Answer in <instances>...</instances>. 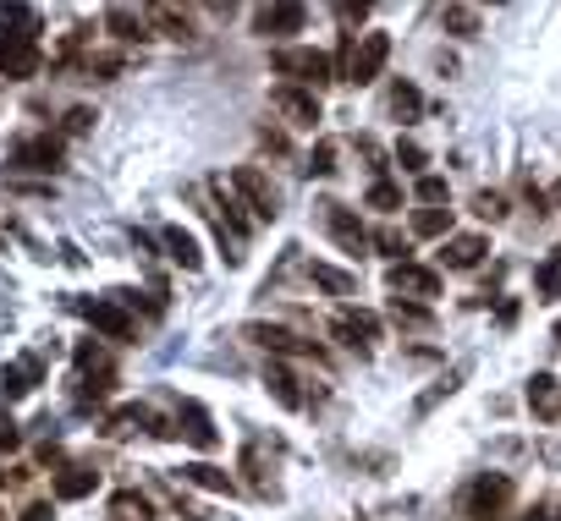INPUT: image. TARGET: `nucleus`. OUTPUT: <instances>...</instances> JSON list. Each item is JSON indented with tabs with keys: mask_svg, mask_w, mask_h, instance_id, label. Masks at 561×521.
Masks as SVG:
<instances>
[{
	"mask_svg": "<svg viewBox=\"0 0 561 521\" xmlns=\"http://www.w3.org/2000/svg\"><path fill=\"white\" fill-rule=\"evenodd\" d=\"M270 66L286 82H297V89H326V82H336V61L326 50H314V44H276Z\"/></svg>",
	"mask_w": 561,
	"mask_h": 521,
	"instance_id": "1",
	"label": "nucleus"
},
{
	"mask_svg": "<svg viewBox=\"0 0 561 521\" xmlns=\"http://www.w3.org/2000/svg\"><path fill=\"white\" fill-rule=\"evenodd\" d=\"M507 505H512V478H507V472H479V478L462 489L457 516H462V521H501Z\"/></svg>",
	"mask_w": 561,
	"mask_h": 521,
	"instance_id": "2",
	"label": "nucleus"
},
{
	"mask_svg": "<svg viewBox=\"0 0 561 521\" xmlns=\"http://www.w3.org/2000/svg\"><path fill=\"white\" fill-rule=\"evenodd\" d=\"M385 61H391V34H364V39H347V44H342L336 77L364 89V82H374V77L385 71Z\"/></svg>",
	"mask_w": 561,
	"mask_h": 521,
	"instance_id": "3",
	"label": "nucleus"
},
{
	"mask_svg": "<svg viewBox=\"0 0 561 521\" xmlns=\"http://www.w3.org/2000/svg\"><path fill=\"white\" fill-rule=\"evenodd\" d=\"M226 182H231V193H237V198H243V204H248V214H254L259 225H270V220L281 214V198H276V182L265 177V170H259V165H237V170H231V177H226Z\"/></svg>",
	"mask_w": 561,
	"mask_h": 521,
	"instance_id": "4",
	"label": "nucleus"
},
{
	"mask_svg": "<svg viewBox=\"0 0 561 521\" xmlns=\"http://www.w3.org/2000/svg\"><path fill=\"white\" fill-rule=\"evenodd\" d=\"M12 165H17V170H39V177H55V170L66 165L61 132H23V138L12 143Z\"/></svg>",
	"mask_w": 561,
	"mask_h": 521,
	"instance_id": "5",
	"label": "nucleus"
},
{
	"mask_svg": "<svg viewBox=\"0 0 561 521\" xmlns=\"http://www.w3.org/2000/svg\"><path fill=\"white\" fill-rule=\"evenodd\" d=\"M116 390V368H111V352L94 340L77 346V395L84 401H105Z\"/></svg>",
	"mask_w": 561,
	"mask_h": 521,
	"instance_id": "6",
	"label": "nucleus"
},
{
	"mask_svg": "<svg viewBox=\"0 0 561 521\" xmlns=\"http://www.w3.org/2000/svg\"><path fill=\"white\" fill-rule=\"evenodd\" d=\"M77 313H84L105 340H132V335H138V318H132L127 302L111 297V291H105V297H84V302H77Z\"/></svg>",
	"mask_w": 561,
	"mask_h": 521,
	"instance_id": "7",
	"label": "nucleus"
},
{
	"mask_svg": "<svg viewBox=\"0 0 561 521\" xmlns=\"http://www.w3.org/2000/svg\"><path fill=\"white\" fill-rule=\"evenodd\" d=\"M243 340H254V346H265L270 357H314V363H326V352H319L314 340H303V335H292L286 324H243Z\"/></svg>",
	"mask_w": 561,
	"mask_h": 521,
	"instance_id": "8",
	"label": "nucleus"
},
{
	"mask_svg": "<svg viewBox=\"0 0 561 521\" xmlns=\"http://www.w3.org/2000/svg\"><path fill=\"white\" fill-rule=\"evenodd\" d=\"M319 220H326V231L336 236V247H342V252H353V258H364V252L374 247V236L364 231V220H358L347 204H336V198L319 204Z\"/></svg>",
	"mask_w": 561,
	"mask_h": 521,
	"instance_id": "9",
	"label": "nucleus"
},
{
	"mask_svg": "<svg viewBox=\"0 0 561 521\" xmlns=\"http://www.w3.org/2000/svg\"><path fill=\"white\" fill-rule=\"evenodd\" d=\"M385 286H391L396 297H403V302H424V308L441 297V275H435L430 264H413V258H408V264H391Z\"/></svg>",
	"mask_w": 561,
	"mask_h": 521,
	"instance_id": "10",
	"label": "nucleus"
},
{
	"mask_svg": "<svg viewBox=\"0 0 561 521\" xmlns=\"http://www.w3.org/2000/svg\"><path fill=\"white\" fill-rule=\"evenodd\" d=\"M270 105L286 116V127H303V132H314L319 116H326V110H319V94H314V89H297V82H276Z\"/></svg>",
	"mask_w": 561,
	"mask_h": 521,
	"instance_id": "11",
	"label": "nucleus"
},
{
	"mask_svg": "<svg viewBox=\"0 0 561 521\" xmlns=\"http://www.w3.org/2000/svg\"><path fill=\"white\" fill-rule=\"evenodd\" d=\"M303 28H308V6H297V0H276V6L254 12V34L259 39H292Z\"/></svg>",
	"mask_w": 561,
	"mask_h": 521,
	"instance_id": "12",
	"label": "nucleus"
},
{
	"mask_svg": "<svg viewBox=\"0 0 561 521\" xmlns=\"http://www.w3.org/2000/svg\"><path fill=\"white\" fill-rule=\"evenodd\" d=\"M331 335H336L342 346H353V352L364 357V352H369V340H380V318H374V313H364V308H342V313H336V324H331Z\"/></svg>",
	"mask_w": 561,
	"mask_h": 521,
	"instance_id": "13",
	"label": "nucleus"
},
{
	"mask_svg": "<svg viewBox=\"0 0 561 521\" xmlns=\"http://www.w3.org/2000/svg\"><path fill=\"white\" fill-rule=\"evenodd\" d=\"M177 433H182L193 451H215V445H220L215 417L204 412V401H182V406H177Z\"/></svg>",
	"mask_w": 561,
	"mask_h": 521,
	"instance_id": "14",
	"label": "nucleus"
},
{
	"mask_svg": "<svg viewBox=\"0 0 561 521\" xmlns=\"http://www.w3.org/2000/svg\"><path fill=\"white\" fill-rule=\"evenodd\" d=\"M39 379H44V363L28 352V357H12L7 368H0V395L7 401H23V395H34L39 390Z\"/></svg>",
	"mask_w": 561,
	"mask_h": 521,
	"instance_id": "15",
	"label": "nucleus"
},
{
	"mask_svg": "<svg viewBox=\"0 0 561 521\" xmlns=\"http://www.w3.org/2000/svg\"><path fill=\"white\" fill-rule=\"evenodd\" d=\"M39 71H44V50L39 44H7V39H0V77H7V82H28Z\"/></svg>",
	"mask_w": 561,
	"mask_h": 521,
	"instance_id": "16",
	"label": "nucleus"
},
{
	"mask_svg": "<svg viewBox=\"0 0 561 521\" xmlns=\"http://www.w3.org/2000/svg\"><path fill=\"white\" fill-rule=\"evenodd\" d=\"M485 252H490V236H479V231H462V236H446L435 258H441L446 270H473V264H479V258H485Z\"/></svg>",
	"mask_w": 561,
	"mask_h": 521,
	"instance_id": "17",
	"label": "nucleus"
},
{
	"mask_svg": "<svg viewBox=\"0 0 561 521\" xmlns=\"http://www.w3.org/2000/svg\"><path fill=\"white\" fill-rule=\"evenodd\" d=\"M44 34V17L34 6H0V39L7 44H39Z\"/></svg>",
	"mask_w": 561,
	"mask_h": 521,
	"instance_id": "18",
	"label": "nucleus"
},
{
	"mask_svg": "<svg viewBox=\"0 0 561 521\" xmlns=\"http://www.w3.org/2000/svg\"><path fill=\"white\" fill-rule=\"evenodd\" d=\"M55 499H89L94 489H100V472L94 467H84V461H66L61 472H55Z\"/></svg>",
	"mask_w": 561,
	"mask_h": 521,
	"instance_id": "19",
	"label": "nucleus"
},
{
	"mask_svg": "<svg viewBox=\"0 0 561 521\" xmlns=\"http://www.w3.org/2000/svg\"><path fill=\"white\" fill-rule=\"evenodd\" d=\"M149 23L166 34V39H177V44H193L199 39V28H193V12H182V6H166V0H160V6H149Z\"/></svg>",
	"mask_w": 561,
	"mask_h": 521,
	"instance_id": "20",
	"label": "nucleus"
},
{
	"mask_svg": "<svg viewBox=\"0 0 561 521\" xmlns=\"http://www.w3.org/2000/svg\"><path fill=\"white\" fill-rule=\"evenodd\" d=\"M105 28H111V39H122V44H143V39H149V12L111 6V12H105Z\"/></svg>",
	"mask_w": 561,
	"mask_h": 521,
	"instance_id": "21",
	"label": "nucleus"
},
{
	"mask_svg": "<svg viewBox=\"0 0 561 521\" xmlns=\"http://www.w3.org/2000/svg\"><path fill=\"white\" fill-rule=\"evenodd\" d=\"M528 412L545 417V422L561 417V379H556V374H534V379H528Z\"/></svg>",
	"mask_w": 561,
	"mask_h": 521,
	"instance_id": "22",
	"label": "nucleus"
},
{
	"mask_svg": "<svg viewBox=\"0 0 561 521\" xmlns=\"http://www.w3.org/2000/svg\"><path fill=\"white\" fill-rule=\"evenodd\" d=\"M160 242H166V258H171V264H182V270H199V264H204V252H199V236H193V231L166 225V231H160Z\"/></svg>",
	"mask_w": 561,
	"mask_h": 521,
	"instance_id": "23",
	"label": "nucleus"
},
{
	"mask_svg": "<svg viewBox=\"0 0 561 521\" xmlns=\"http://www.w3.org/2000/svg\"><path fill=\"white\" fill-rule=\"evenodd\" d=\"M182 483H193V489H204V494H237V478L231 472H220V467H209V461H188L182 467Z\"/></svg>",
	"mask_w": 561,
	"mask_h": 521,
	"instance_id": "24",
	"label": "nucleus"
},
{
	"mask_svg": "<svg viewBox=\"0 0 561 521\" xmlns=\"http://www.w3.org/2000/svg\"><path fill=\"white\" fill-rule=\"evenodd\" d=\"M265 390H270V395H276L286 412L308 406V395L297 390V379H292V368H286V363H270V368H265Z\"/></svg>",
	"mask_w": 561,
	"mask_h": 521,
	"instance_id": "25",
	"label": "nucleus"
},
{
	"mask_svg": "<svg viewBox=\"0 0 561 521\" xmlns=\"http://www.w3.org/2000/svg\"><path fill=\"white\" fill-rule=\"evenodd\" d=\"M138 428L166 433V428L154 422V412H149V406H122V412H111V417H105V433H111V440H127V433H138Z\"/></svg>",
	"mask_w": 561,
	"mask_h": 521,
	"instance_id": "26",
	"label": "nucleus"
},
{
	"mask_svg": "<svg viewBox=\"0 0 561 521\" xmlns=\"http://www.w3.org/2000/svg\"><path fill=\"white\" fill-rule=\"evenodd\" d=\"M308 281L319 291H331V297H358V275L336 270V264H308Z\"/></svg>",
	"mask_w": 561,
	"mask_h": 521,
	"instance_id": "27",
	"label": "nucleus"
},
{
	"mask_svg": "<svg viewBox=\"0 0 561 521\" xmlns=\"http://www.w3.org/2000/svg\"><path fill=\"white\" fill-rule=\"evenodd\" d=\"M111 516L116 521H154V505H149V494L122 489V494H111Z\"/></svg>",
	"mask_w": 561,
	"mask_h": 521,
	"instance_id": "28",
	"label": "nucleus"
},
{
	"mask_svg": "<svg viewBox=\"0 0 561 521\" xmlns=\"http://www.w3.org/2000/svg\"><path fill=\"white\" fill-rule=\"evenodd\" d=\"M391 324L396 329H435V313L424 302H403V297H391Z\"/></svg>",
	"mask_w": 561,
	"mask_h": 521,
	"instance_id": "29",
	"label": "nucleus"
},
{
	"mask_svg": "<svg viewBox=\"0 0 561 521\" xmlns=\"http://www.w3.org/2000/svg\"><path fill=\"white\" fill-rule=\"evenodd\" d=\"M391 116L403 121V127L424 116V94L413 89V82H396V89H391Z\"/></svg>",
	"mask_w": 561,
	"mask_h": 521,
	"instance_id": "30",
	"label": "nucleus"
},
{
	"mask_svg": "<svg viewBox=\"0 0 561 521\" xmlns=\"http://www.w3.org/2000/svg\"><path fill=\"white\" fill-rule=\"evenodd\" d=\"M534 291H539V302H556V297H561V247L534 270Z\"/></svg>",
	"mask_w": 561,
	"mask_h": 521,
	"instance_id": "31",
	"label": "nucleus"
},
{
	"mask_svg": "<svg viewBox=\"0 0 561 521\" xmlns=\"http://www.w3.org/2000/svg\"><path fill=\"white\" fill-rule=\"evenodd\" d=\"M441 28L457 34V39H479V12H473V6H446V12H441Z\"/></svg>",
	"mask_w": 561,
	"mask_h": 521,
	"instance_id": "32",
	"label": "nucleus"
},
{
	"mask_svg": "<svg viewBox=\"0 0 561 521\" xmlns=\"http://www.w3.org/2000/svg\"><path fill=\"white\" fill-rule=\"evenodd\" d=\"M413 236H441V242H446V236H451V209H446V204H441V209H419V214H413Z\"/></svg>",
	"mask_w": 561,
	"mask_h": 521,
	"instance_id": "33",
	"label": "nucleus"
},
{
	"mask_svg": "<svg viewBox=\"0 0 561 521\" xmlns=\"http://www.w3.org/2000/svg\"><path fill=\"white\" fill-rule=\"evenodd\" d=\"M396 165H403L408 170V177H430V154L413 143V138H396V154H391Z\"/></svg>",
	"mask_w": 561,
	"mask_h": 521,
	"instance_id": "34",
	"label": "nucleus"
},
{
	"mask_svg": "<svg viewBox=\"0 0 561 521\" xmlns=\"http://www.w3.org/2000/svg\"><path fill=\"white\" fill-rule=\"evenodd\" d=\"M331 170H336V143L319 138V143L308 148V159H303V177H331Z\"/></svg>",
	"mask_w": 561,
	"mask_h": 521,
	"instance_id": "35",
	"label": "nucleus"
},
{
	"mask_svg": "<svg viewBox=\"0 0 561 521\" xmlns=\"http://www.w3.org/2000/svg\"><path fill=\"white\" fill-rule=\"evenodd\" d=\"M374 247L391 258V264H408V236L396 231V225H380V231H374Z\"/></svg>",
	"mask_w": 561,
	"mask_h": 521,
	"instance_id": "36",
	"label": "nucleus"
},
{
	"mask_svg": "<svg viewBox=\"0 0 561 521\" xmlns=\"http://www.w3.org/2000/svg\"><path fill=\"white\" fill-rule=\"evenodd\" d=\"M364 209H380V214L403 209V187H396V182H369V198H364Z\"/></svg>",
	"mask_w": 561,
	"mask_h": 521,
	"instance_id": "37",
	"label": "nucleus"
},
{
	"mask_svg": "<svg viewBox=\"0 0 561 521\" xmlns=\"http://www.w3.org/2000/svg\"><path fill=\"white\" fill-rule=\"evenodd\" d=\"M94 121H100V116H94L89 105H72V110L61 116V138H84V132H94Z\"/></svg>",
	"mask_w": 561,
	"mask_h": 521,
	"instance_id": "38",
	"label": "nucleus"
},
{
	"mask_svg": "<svg viewBox=\"0 0 561 521\" xmlns=\"http://www.w3.org/2000/svg\"><path fill=\"white\" fill-rule=\"evenodd\" d=\"M243 472H254V489H259V494H270V489H276V478H270V467H265V451H259V445H248V451H243Z\"/></svg>",
	"mask_w": 561,
	"mask_h": 521,
	"instance_id": "39",
	"label": "nucleus"
},
{
	"mask_svg": "<svg viewBox=\"0 0 561 521\" xmlns=\"http://www.w3.org/2000/svg\"><path fill=\"white\" fill-rule=\"evenodd\" d=\"M473 214H479V220H490V225H496V220H507V193H473Z\"/></svg>",
	"mask_w": 561,
	"mask_h": 521,
	"instance_id": "40",
	"label": "nucleus"
},
{
	"mask_svg": "<svg viewBox=\"0 0 561 521\" xmlns=\"http://www.w3.org/2000/svg\"><path fill=\"white\" fill-rule=\"evenodd\" d=\"M413 187H419L424 209H441V204H446V177H435V170H430V177H419Z\"/></svg>",
	"mask_w": 561,
	"mask_h": 521,
	"instance_id": "41",
	"label": "nucleus"
},
{
	"mask_svg": "<svg viewBox=\"0 0 561 521\" xmlns=\"http://www.w3.org/2000/svg\"><path fill=\"white\" fill-rule=\"evenodd\" d=\"M358 154L369 159V177H374V182H385V148H380L374 138H358Z\"/></svg>",
	"mask_w": 561,
	"mask_h": 521,
	"instance_id": "42",
	"label": "nucleus"
},
{
	"mask_svg": "<svg viewBox=\"0 0 561 521\" xmlns=\"http://www.w3.org/2000/svg\"><path fill=\"white\" fill-rule=\"evenodd\" d=\"M23 445V428H17V417L0 406V451H17Z\"/></svg>",
	"mask_w": 561,
	"mask_h": 521,
	"instance_id": "43",
	"label": "nucleus"
},
{
	"mask_svg": "<svg viewBox=\"0 0 561 521\" xmlns=\"http://www.w3.org/2000/svg\"><path fill=\"white\" fill-rule=\"evenodd\" d=\"M336 17H342V23H364L369 6H364V0H358V6H353V0H336Z\"/></svg>",
	"mask_w": 561,
	"mask_h": 521,
	"instance_id": "44",
	"label": "nucleus"
},
{
	"mask_svg": "<svg viewBox=\"0 0 561 521\" xmlns=\"http://www.w3.org/2000/svg\"><path fill=\"white\" fill-rule=\"evenodd\" d=\"M496 324H501V329H512V324H518V297H507V302L496 308Z\"/></svg>",
	"mask_w": 561,
	"mask_h": 521,
	"instance_id": "45",
	"label": "nucleus"
},
{
	"mask_svg": "<svg viewBox=\"0 0 561 521\" xmlns=\"http://www.w3.org/2000/svg\"><path fill=\"white\" fill-rule=\"evenodd\" d=\"M23 521H50V505H28V510H23Z\"/></svg>",
	"mask_w": 561,
	"mask_h": 521,
	"instance_id": "46",
	"label": "nucleus"
},
{
	"mask_svg": "<svg viewBox=\"0 0 561 521\" xmlns=\"http://www.w3.org/2000/svg\"><path fill=\"white\" fill-rule=\"evenodd\" d=\"M545 521H561V499H556V505H545Z\"/></svg>",
	"mask_w": 561,
	"mask_h": 521,
	"instance_id": "47",
	"label": "nucleus"
},
{
	"mask_svg": "<svg viewBox=\"0 0 561 521\" xmlns=\"http://www.w3.org/2000/svg\"><path fill=\"white\" fill-rule=\"evenodd\" d=\"M556 204H561V182H556Z\"/></svg>",
	"mask_w": 561,
	"mask_h": 521,
	"instance_id": "48",
	"label": "nucleus"
},
{
	"mask_svg": "<svg viewBox=\"0 0 561 521\" xmlns=\"http://www.w3.org/2000/svg\"><path fill=\"white\" fill-rule=\"evenodd\" d=\"M0 489H7V472H0Z\"/></svg>",
	"mask_w": 561,
	"mask_h": 521,
	"instance_id": "49",
	"label": "nucleus"
},
{
	"mask_svg": "<svg viewBox=\"0 0 561 521\" xmlns=\"http://www.w3.org/2000/svg\"><path fill=\"white\" fill-rule=\"evenodd\" d=\"M556 340H561V324H556Z\"/></svg>",
	"mask_w": 561,
	"mask_h": 521,
	"instance_id": "50",
	"label": "nucleus"
}]
</instances>
